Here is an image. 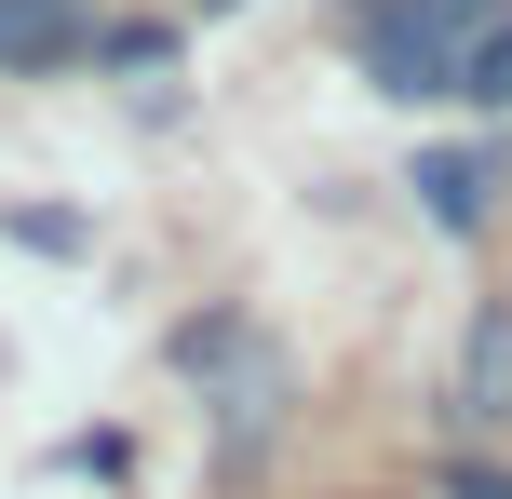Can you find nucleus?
I'll return each instance as SVG.
<instances>
[{
  "instance_id": "f257e3e1",
  "label": "nucleus",
  "mask_w": 512,
  "mask_h": 499,
  "mask_svg": "<svg viewBox=\"0 0 512 499\" xmlns=\"http://www.w3.org/2000/svg\"><path fill=\"white\" fill-rule=\"evenodd\" d=\"M95 41H108L95 0H0V68H14V81L68 68V54H95Z\"/></svg>"
},
{
  "instance_id": "6e6552de",
  "label": "nucleus",
  "mask_w": 512,
  "mask_h": 499,
  "mask_svg": "<svg viewBox=\"0 0 512 499\" xmlns=\"http://www.w3.org/2000/svg\"><path fill=\"white\" fill-rule=\"evenodd\" d=\"M203 14H230V0H203Z\"/></svg>"
},
{
  "instance_id": "7ed1b4c3",
  "label": "nucleus",
  "mask_w": 512,
  "mask_h": 499,
  "mask_svg": "<svg viewBox=\"0 0 512 499\" xmlns=\"http://www.w3.org/2000/svg\"><path fill=\"white\" fill-rule=\"evenodd\" d=\"M459 419L512 432V297H486V311H472V338H459Z\"/></svg>"
},
{
  "instance_id": "0eeeda50",
  "label": "nucleus",
  "mask_w": 512,
  "mask_h": 499,
  "mask_svg": "<svg viewBox=\"0 0 512 499\" xmlns=\"http://www.w3.org/2000/svg\"><path fill=\"white\" fill-rule=\"evenodd\" d=\"M445 499H512V473H445Z\"/></svg>"
},
{
  "instance_id": "423d86ee",
  "label": "nucleus",
  "mask_w": 512,
  "mask_h": 499,
  "mask_svg": "<svg viewBox=\"0 0 512 499\" xmlns=\"http://www.w3.org/2000/svg\"><path fill=\"white\" fill-rule=\"evenodd\" d=\"M459 95H472V108H512V27H486V41H472Z\"/></svg>"
},
{
  "instance_id": "39448f33",
  "label": "nucleus",
  "mask_w": 512,
  "mask_h": 499,
  "mask_svg": "<svg viewBox=\"0 0 512 499\" xmlns=\"http://www.w3.org/2000/svg\"><path fill=\"white\" fill-rule=\"evenodd\" d=\"M391 14H405V27H432V41L472 68V41H486V27H512V0H391Z\"/></svg>"
},
{
  "instance_id": "f03ea898",
  "label": "nucleus",
  "mask_w": 512,
  "mask_h": 499,
  "mask_svg": "<svg viewBox=\"0 0 512 499\" xmlns=\"http://www.w3.org/2000/svg\"><path fill=\"white\" fill-rule=\"evenodd\" d=\"M364 81H378V95H405V108H432V95H459V54H445L432 27L378 14V27H364Z\"/></svg>"
},
{
  "instance_id": "20e7f679",
  "label": "nucleus",
  "mask_w": 512,
  "mask_h": 499,
  "mask_svg": "<svg viewBox=\"0 0 512 499\" xmlns=\"http://www.w3.org/2000/svg\"><path fill=\"white\" fill-rule=\"evenodd\" d=\"M418 203H432V230H486L499 162H486V149H432V162H418Z\"/></svg>"
}]
</instances>
